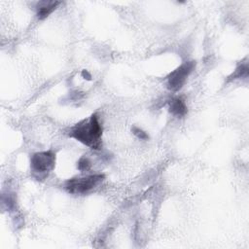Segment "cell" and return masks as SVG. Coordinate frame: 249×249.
<instances>
[{
	"instance_id": "8992f818",
	"label": "cell",
	"mask_w": 249,
	"mask_h": 249,
	"mask_svg": "<svg viewBox=\"0 0 249 249\" xmlns=\"http://www.w3.org/2000/svg\"><path fill=\"white\" fill-rule=\"evenodd\" d=\"M169 113L176 118H183L188 112L185 101L181 98H173L169 102Z\"/></svg>"
},
{
	"instance_id": "6da1fadb",
	"label": "cell",
	"mask_w": 249,
	"mask_h": 249,
	"mask_svg": "<svg viewBox=\"0 0 249 249\" xmlns=\"http://www.w3.org/2000/svg\"><path fill=\"white\" fill-rule=\"evenodd\" d=\"M68 135L84 145L93 150L101 148L102 125L96 114H92L89 119H84L72 126Z\"/></svg>"
},
{
	"instance_id": "52a82bcc",
	"label": "cell",
	"mask_w": 249,
	"mask_h": 249,
	"mask_svg": "<svg viewBox=\"0 0 249 249\" xmlns=\"http://www.w3.org/2000/svg\"><path fill=\"white\" fill-rule=\"evenodd\" d=\"M248 77V62H242L237 65L235 70L231 73V76H229V81L240 79V78H247Z\"/></svg>"
},
{
	"instance_id": "9c48e42d",
	"label": "cell",
	"mask_w": 249,
	"mask_h": 249,
	"mask_svg": "<svg viewBox=\"0 0 249 249\" xmlns=\"http://www.w3.org/2000/svg\"><path fill=\"white\" fill-rule=\"evenodd\" d=\"M132 132H133V134H134L137 138H139L140 140H147V139L149 138V135H148L144 130H142V129L139 128V127L133 126V127H132Z\"/></svg>"
},
{
	"instance_id": "3957f363",
	"label": "cell",
	"mask_w": 249,
	"mask_h": 249,
	"mask_svg": "<svg viewBox=\"0 0 249 249\" xmlns=\"http://www.w3.org/2000/svg\"><path fill=\"white\" fill-rule=\"evenodd\" d=\"M105 179L104 174H90L84 177L68 179L64 189L72 195H86L96 189Z\"/></svg>"
},
{
	"instance_id": "7a4b0ae2",
	"label": "cell",
	"mask_w": 249,
	"mask_h": 249,
	"mask_svg": "<svg viewBox=\"0 0 249 249\" xmlns=\"http://www.w3.org/2000/svg\"><path fill=\"white\" fill-rule=\"evenodd\" d=\"M55 166V153L43 151L35 153L30 158V168L32 175L37 180H42L53 170Z\"/></svg>"
},
{
	"instance_id": "5b68a950",
	"label": "cell",
	"mask_w": 249,
	"mask_h": 249,
	"mask_svg": "<svg viewBox=\"0 0 249 249\" xmlns=\"http://www.w3.org/2000/svg\"><path fill=\"white\" fill-rule=\"evenodd\" d=\"M60 4L59 1H40L36 5V11H37V18L38 19L42 20L48 18Z\"/></svg>"
},
{
	"instance_id": "277c9868",
	"label": "cell",
	"mask_w": 249,
	"mask_h": 249,
	"mask_svg": "<svg viewBox=\"0 0 249 249\" xmlns=\"http://www.w3.org/2000/svg\"><path fill=\"white\" fill-rule=\"evenodd\" d=\"M195 67V61H186L175 70H173L171 73H169V75L166 77L168 89L172 91H178L179 89H181L186 83L187 78L193 72Z\"/></svg>"
},
{
	"instance_id": "ba28073f",
	"label": "cell",
	"mask_w": 249,
	"mask_h": 249,
	"mask_svg": "<svg viewBox=\"0 0 249 249\" xmlns=\"http://www.w3.org/2000/svg\"><path fill=\"white\" fill-rule=\"evenodd\" d=\"M91 166V162L89 158L87 157H82L78 162H77V167L81 171H88Z\"/></svg>"
}]
</instances>
